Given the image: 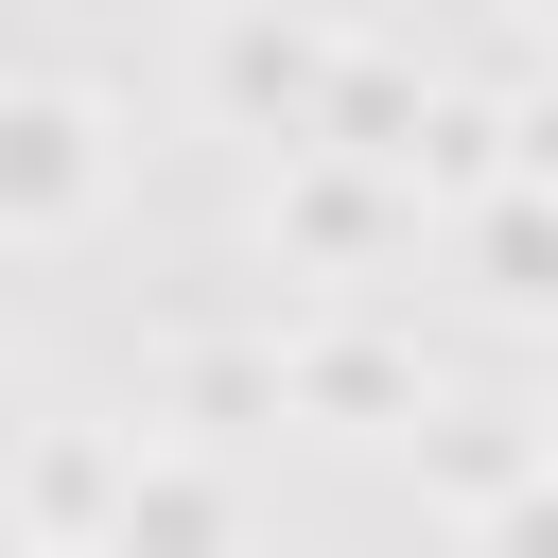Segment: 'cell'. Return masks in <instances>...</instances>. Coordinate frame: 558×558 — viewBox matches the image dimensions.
<instances>
[{"instance_id": "obj_1", "label": "cell", "mask_w": 558, "mask_h": 558, "mask_svg": "<svg viewBox=\"0 0 558 558\" xmlns=\"http://www.w3.org/2000/svg\"><path fill=\"white\" fill-rule=\"evenodd\" d=\"M70 140H87L70 105H0V174L17 192H70Z\"/></svg>"}, {"instance_id": "obj_2", "label": "cell", "mask_w": 558, "mask_h": 558, "mask_svg": "<svg viewBox=\"0 0 558 558\" xmlns=\"http://www.w3.org/2000/svg\"><path fill=\"white\" fill-rule=\"evenodd\" d=\"M0 558H17V541H0Z\"/></svg>"}]
</instances>
